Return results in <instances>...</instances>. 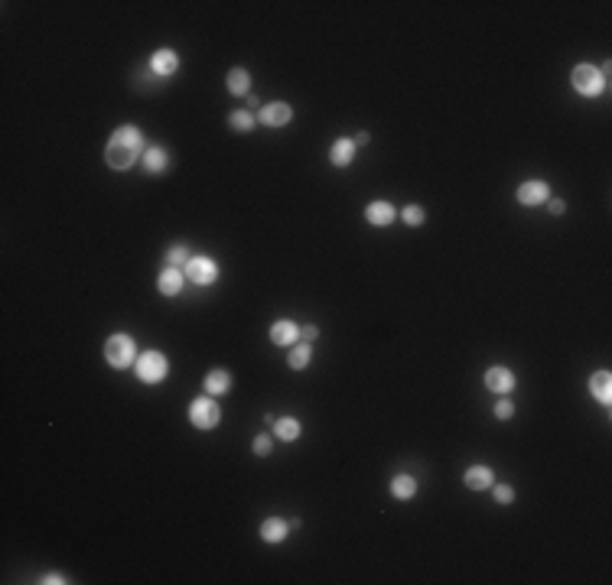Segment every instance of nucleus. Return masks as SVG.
Returning <instances> with one entry per match:
<instances>
[{
    "label": "nucleus",
    "instance_id": "f257e3e1",
    "mask_svg": "<svg viewBox=\"0 0 612 585\" xmlns=\"http://www.w3.org/2000/svg\"><path fill=\"white\" fill-rule=\"evenodd\" d=\"M143 147V134L141 127H134V124H120L108 140V150H104V159H108L111 169H131L137 163V153Z\"/></svg>",
    "mask_w": 612,
    "mask_h": 585
},
{
    "label": "nucleus",
    "instance_id": "f03ea898",
    "mask_svg": "<svg viewBox=\"0 0 612 585\" xmlns=\"http://www.w3.org/2000/svg\"><path fill=\"white\" fill-rule=\"evenodd\" d=\"M104 358H108L111 367H131L137 361V348H134V338L118 332L104 342Z\"/></svg>",
    "mask_w": 612,
    "mask_h": 585
},
{
    "label": "nucleus",
    "instance_id": "7ed1b4c3",
    "mask_svg": "<svg viewBox=\"0 0 612 585\" xmlns=\"http://www.w3.org/2000/svg\"><path fill=\"white\" fill-rule=\"evenodd\" d=\"M570 85L580 95H586V98H593V95H599L602 88H606V72L596 69V65H576V69L570 72Z\"/></svg>",
    "mask_w": 612,
    "mask_h": 585
},
{
    "label": "nucleus",
    "instance_id": "20e7f679",
    "mask_svg": "<svg viewBox=\"0 0 612 585\" xmlns=\"http://www.w3.org/2000/svg\"><path fill=\"white\" fill-rule=\"evenodd\" d=\"M134 364H137V377H141L143 384H160L163 377H166V371H170V361L160 351H143Z\"/></svg>",
    "mask_w": 612,
    "mask_h": 585
},
{
    "label": "nucleus",
    "instance_id": "39448f33",
    "mask_svg": "<svg viewBox=\"0 0 612 585\" xmlns=\"http://www.w3.org/2000/svg\"><path fill=\"white\" fill-rule=\"evenodd\" d=\"M221 419V410L212 397H196L189 407V423L196 429H215Z\"/></svg>",
    "mask_w": 612,
    "mask_h": 585
},
{
    "label": "nucleus",
    "instance_id": "423d86ee",
    "mask_svg": "<svg viewBox=\"0 0 612 585\" xmlns=\"http://www.w3.org/2000/svg\"><path fill=\"white\" fill-rule=\"evenodd\" d=\"M186 277H189L192 283H199V287H209V283H215V277H219V267H215L212 257H189L186 260Z\"/></svg>",
    "mask_w": 612,
    "mask_h": 585
},
{
    "label": "nucleus",
    "instance_id": "0eeeda50",
    "mask_svg": "<svg viewBox=\"0 0 612 585\" xmlns=\"http://www.w3.org/2000/svg\"><path fill=\"white\" fill-rule=\"evenodd\" d=\"M485 387H489V390H495V394H512V390H515V374L508 371V367L495 364V367H489V371H485Z\"/></svg>",
    "mask_w": 612,
    "mask_h": 585
},
{
    "label": "nucleus",
    "instance_id": "6e6552de",
    "mask_svg": "<svg viewBox=\"0 0 612 585\" xmlns=\"http://www.w3.org/2000/svg\"><path fill=\"white\" fill-rule=\"evenodd\" d=\"M547 195H551V189H547L544 179H531V182H524L518 189V202L521 205H541V202H547Z\"/></svg>",
    "mask_w": 612,
    "mask_h": 585
},
{
    "label": "nucleus",
    "instance_id": "1a4fd4ad",
    "mask_svg": "<svg viewBox=\"0 0 612 585\" xmlns=\"http://www.w3.org/2000/svg\"><path fill=\"white\" fill-rule=\"evenodd\" d=\"M150 69H153V75L166 79V75H173V72L180 69V56H176L173 49H157L150 56Z\"/></svg>",
    "mask_w": 612,
    "mask_h": 585
},
{
    "label": "nucleus",
    "instance_id": "9d476101",
    "mask_svg": "<svg viewBox=\"0 0 612 585\" xmlns=\"http://www.w3.org/2000/svg\"><path fill=\"white\" fill-rule=\"evenodd\" d=\"M290 118H293V111L287 101H274V104H267L261 111V124H267V127H283Z\"/></svg>",
    "mask_w": 612,
    "mask_h": 585
},
{
    "label": "nucleus",
    "instance_id": "9b49d317",
    "mask_svg": "<svg viewBox=\"0 0 612 585\" xmlns=\"http://www.w3.org/2000/svg\"><path fill=\"white\" fill-rule=\"evenodd\" d=\"M300 338V326L290 322V319H281V322H274L271 326V342L274 345H293Z\"/></svg>",
    "mask_w": 612,
    "mask_h": 585
},
{
    "label": "nucleus",
    "instance_id": "f8f14e48",
    "mask_svg": "<svg viewBox=\"0 0 612 585\" xmlns=\"http://www.w3.org/2000/svg\"><path fill=\"white\" fill-rule=\"evenodd\" d=\"M462 481H466V488H472V491H485V488L495 481V475L489 465H472V468H466Z\"/></svg>",
    "mask_w": 612,
    "mask_h": 585
},
{
    "label": "nucleus",
    "instance_id": "ddd939ff",
    "mask_svg": "<svg viewBox=\"0 0 612 585\" xmlns=\"http://www.w3.org/2000/svg\"><path fill=\"white\" fill-rule=\"evenodd\" d=\"M352 157H355V140L352 137H342L329 147V163L332 166H349Z\"/></svg>",
    "mask_w": 612,
    "mask_h": 585
},
{
    "label": "nucleus",
    "instance_id": "4468645a",
    "mask_svg": "<svg viewBox=\"0 0 612 585\" xmlns=\"http://www.w3.org/2000/svg\"><path fill=\"white\" fill-rule=\"evenodd\" d=\"M590 394L599 403H609L612 400V374L609 371H596V374L590 377Z\"/></svg>",
    "mask_w": 612,
    "mask_h": 585
},
{
    "label": "nucleus",
    "instance_id": "2eb2a0df",
    "mask_svg": "<svg viewBox=\"0 0 612 585\" xmlns=\"http://www.w3.org/2000/svg\"><path fill=\"white\" fill-rule=\"evenodd\" d=\"M228 390H231L228 371H221V367L209 371V377H205V394H209V397H221V394H228Z\"/></svg>",
    "mask_w": 612,
    "mask_h": 585
},
{
    "label": "nucleus",
    "instance_id": "dca6fc26",
    "mask_svg": "<svg viewBox=\"0 0 612 585\" xmlns=\"http://www.w3.org/2000/svg\"><path fill=\"white\" fill-rule=\"evenodd\" d=\"M157 289H160L163 296H176V293H182V273L176 267H166L157 277Z\"/></svg>",
    "mask_w": 612,
    "mask_h": 585
},
{
    "label": "nucleus",
    "instance_id": "f3484780",
    "mask_svg": "<svg viewBox=\"0 0 612 585\" xmlns=\"http://www.w3.org/2000/svg\"><path fill=\"white\" fill-rule=\"evenodd\" d=\"M313 361V345L310 342H303V345H290V351H287V364L293 367V371H306Z\"/></svg>",
    "mask_w": 612,
    "mask_h": 585
},
{
    "label": "nucleus",
    "instance_id": "a211bd4d",
    "mask_svg": "<svg viewBox=\"0 0 612 585\" xmlns=\"http://www.w3.org/2000/svg\"><path fill=\"white\" fill-rule=\"evenodd\" d=\"M391 495L398 497V501H411L414 495H417V478L414 475H394L391 478Z\"/></svg>",
    "mask_w": 612,
    "mask_h": 585
},
{
    "label": "nucleus",
    "instance_id": "6ab92c4d",
    "mask_svg": "<svg viewBox=\"0 0 612 585\" xmlns=\"http://www.w3.org/2000/svg\"><path fill=\"white\" fill-rule=\"evenodd\" d=\"M365 218L372 221V225H378V228H382V225H391L394 221V205L391 202H372V205L365 209Z\"/></svg>",
    "mask_w": 612,
    "mask_h": 585
},
{
    "label": "nucleus",
    "instance_id": "aec40b11",
    "mask_svg": "<svg viewBox=\"0 0 612 585\" xmlns=\"http://www.w3.org/2000/svg\"><path fill=\"white\" fill-rule=\"evenodd\" d=\"M166 163H170V153H166L163 147L143 150V169H147V173H163Z\"/></svg>",
    "mask_w": 612,
    "mask_h": 585
},
{
    "label": "nucleus",
    "instance_id": "412c9836",
    "mask_svg": "<svg viewBox=\"0 0 612 585\" xmlns=\"http://www.w3.org/2000/svg\"><path fill=\"white\" fill-rule=\"evenodd\" d=\"M287 530H290V524H283L281 517H267L261 524V536L267 543H281L283 536H287Z\"/></svg>",
    "mask_w": 612,
    "mask_h": 585
},
{
    "label": "nucleus",
    "instance_id": "4be33fe9",
    "mask_svg": "<svg viewBox=\"0 0 612 585\" xmlns=\"http://www.w3.org/2000/svg\"><path fill=\"white\" fill-rule=\"evenodd\" d=\"M225 85H228L231 95H248L251 75H248V69H231L228 75H225Z\"/></svg>",
    "mask_w": 612,
    "mask_h": 585
},
{
    "label": "nucleus",
    "instance_id": "5701e85b",
    "mask_svg": "<svg viewBox=\"0 0 612 585\" xmlns=\"http://www.w3.org/2000/svg\"><path fill=\"white\" fill-rule=\"evenodd\" d=\"M274 433H277L283 442H293V439L300 436V423L293 417H281V419H274Z\"/></svg>",
    "mask_w": 612,
    "mask_h": 585
},
{
    "label": "nucleus",
    "instance_id": "b1692460",
    "mask_svg": "<svg viewBox=\"0 0 612 585\" xmlns=\"http://www.w3.org/2000/svg\"><path fill=\"white\" fill-rule=\"evenodd\" d=\"M228 127L231 130H254V114H248V111H235L228 118Z\"/></svg>",
    "mask_w": 612,
    "mask_h": 585
},
{
    "label": "nucleus",
    "instance_id": "393cba45",
    "mask_svg": "<svg viewBox=\"0 0 612 585\" xmlns=\"http://www.w3.org/2000/svg\"><path fill=\"white\" fill-rule=\"evenodd\" d=\"M186 260H189V250L182 248V244H176V248L166 250V267H186Z\"/></svg>",
    "mask_w": 612,
    "mask_h": 585
},
{
    "label": "nucleus",
    "instance_id": "a878e982",
    "mask_svg": "<svg viewBox=\"0 0 612 585\" xmlns=\"http://www.w3.org/2000/svg\"><path fill=\"white\" fill-rule=\"evenodd\" d=\"M401 218L407 221V225H414V228H417V225H423V218H427V215H423L421 205H407V209L401 211Z\"/></svg>",
    "mask_w": 612,
    "mask_h": 585
},
{
    "label": "nucleus",
    "instance_id": "bb28decb",
    "mask_svg": "<svg viewBox=\"0 0 612 585\" xmlns=\"http://www.w3.org/2000/svg\"><path fill=\"white\" fill-rule=\"evenodd\" d=\"M271 446H274V439H271V436H264V433H261V436H254V442H251L254 456H261V458H264V456H271Z\"/></svg>",
    "mask_w": 612,
    "mask_h": 585
},
{
    "label": "nucleus",
    "instance_id": "cd10ccee",
    "mask_svg": "<svg viewBox=\"0 0 612 585\" xmlns=\"http://www.w3.org/2000/svg\"><path fill=\"white\" fill-rule=\"evenodd\" d=\"M495 501H499V504H512L515 501V488L512 485H495Z\"/></svg>",
    "mask_w": 612,
    "mask_h": 585
},
{
    "label": "nucleus",
    "instance_id": "c85d7f7f",
    "mask_svg": "<svg viewBox=\"0 0 612 585\" xmlns=\"http://www.w3.org/2000/svg\"><path fill=\"white\" fill-rule=\"evenodd\" d=\"M495 417H499V419H512L515 417V403H512V400H499V403H495Z\"/></svg>",
    "mask_w": 612,
    "mask_h": 585
},
{
    "label": "nucleus",
    "instance_id": "c756f323",
    "mask_svg": "<svg viewBox=\"0 0 612 585\" xmlns=\"http://www.w3.org/2000/svg\"><path fill=\"white\" fill-rule=\"evenodd\" d=\"M300 335H303V342H316L320 328H316V326H303V328H300Z\"/></svg>",
    "mask_w": 612,
    "mask_h": 585
},
{
    "label": "nucleus",
    "instance_id": "7c9ffc66",
    "mask_svg": "<svg viewBox=\"0 0 612 585\" xmlns=\"http://www.w3.org/2000/svg\"><path fill=\"white\" fill-rule=\"evenodd\" d=\"M40 582H42V585H59V582H65V575H59V572H46V575L40 579Z\"/></svg>",
    "mask_w": 612,
    "mask_h": 585
},
{
    "label": "nucleus",
    "instance_id": "2f4dec72",
    "mask_svg": "<svg viewBox=\"0 0 612 585\" xmlns=\"http://www.w3.org/2000/svg\"><path fill=\"white\" fill-rule=\"evenodd\" d=\"M547 209H551V215H563V209H567V205H563V199H551V202H547Z\"/></svg>",
    "mask_w": 612,
    "mask_h": 585
}]
</instances>
